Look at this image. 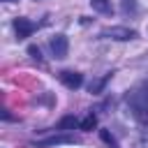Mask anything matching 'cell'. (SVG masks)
<instances>
[{
	"instance_id": "cell-15",
	"label": "cell",
	"mask_w": 148,
	"mask_h": 148,
	"mask_svg": "<svg viewBox=\"0 0 148 148\" xmlns=\"http://www.w3.org/2000/svg\"><path fill=\"white\" fill-rule=\"evenodd\" d=\"M2 2H18V0H2Z\"/></svg>"
},
{
	"instance_id": "cell-10",
	"label": "cell",
	"mask_w": 148,
	"mask_h": 148,
	"mask_svg": "<svg viewBox=\"0 0 148 148\" xmlns=\"http://www.w3.org/2000/svg\"><path fill=\"white\" fill-rule=\"evenodd\" d=\"M99 136H102V141H104L109 148H118V141L113 139V134H111L109 130H99Z\"/></svg>"
},
{
	"instance_id": "cell-1",
	"label": "cell",
	"mask_w": 148,
	"mask_h": 148,
	"mask_svg": "<svg viewBox=\"0 0 148 148\" xmlns=\"http://www.w3.org/2000/svg\"><path fill=\"white\" fill-rule=\"evenodd\" d=\"M130 104L134 109V113L139 118H146L148 116V81H143L132 95H130Z\"/></svg>"
},
{
	"instance_id": "cell-13",
	"label": "cell",
	"mask_w": 148,
	"mask_h": 148,
	"mask_svg": "<svg viewBox=\"0 0 148 148\" xmlns=\"http://www.w3.org/2000/svg\"><path fill=\"white\" fill-rule=\"evenodd\" d=\"M28 53H30L35 60H39V62H42V53H39V49H37V46H30V49H28Z\"/></svg>"
},
{
	"instance_id": "cell-2",
	"label": "cell",
	"mask_w": 148,
	"mask_h": 148,
	"mask_svg": "<svg viewBox=\"0 0 148 148\" xmlns=\"http://www.w3.org/2000/svg\"><path fill=\"white\" fill-rule=\"evenodd\" d=\"M102 37H106V39H116V42H130V39L136 37V30L125 28V25H113V28L102 30Z\"/></svg>"
},
{
	"instance_id": "cell-12",
	"label": "cell",
	"mask_w": 148,
	"mask_h": 148,
	"mask_svg": "<svg viewBox=\"0 0 148 148\" xmlns=\"http://www.w3.org/2000/svg\"><path fill=\"white\" fill-rule=\"evenodd\" d=\"M123 12L125 14H134L136 12V0H123Z\"/></svg>"
},
{
	"instance_id": "cell-9",
	"label": "cell",
	"mask_w": 148,
	"mask_h": 148,
	"mask_svg": "<svg viewBox=\"0 0 148 148\" xmlns=\"http://www.w3.org/2000/svg\"><path fill=\"white\" fill-rule=\"evenodd\" d=\"M90 5H92V9H97L102 14H109L111 12V0H90Z\"/></svg>"
},
{
	"instance_id": "cell-5",
	"label": "cell",
	"mask_w": 148,
	"mask_h": 148,
	"mask_svg": "<svg viewBox=\"0 0 148 148\" xmlns=\"http://www.w3.org/2000/svg\"><path fill=\"white\" fill-rule=\"evenodd\" d=\"M35 28H37V25H35L32 21H28V18H21V16L14 18V30H16V37H18V39L30 37V35L35 32Z\"/></svg>"
},
{
	"instance_id": "cell-6",
	"label": "cell",
	"mask_w": 148,
	"mask_h": 148,
	"mask_svg": "<svg viewBox=\"0 0 148 148\" xmlns=\"http://www.w3.org/2000/svg\"><path fill=\"white\" fill-rule=\"evenodd\" d=\"M60 81H62L69 90H76V88H81L83 76H81L79 72H69V69H65V72H60Z\"/></svg>"
},
{
	"instance_id": "cell-3",
	"label": "cell",
	"mask_w": 148,
	"mask_h": 148,
	"mask_svg": "<svg viewBox=\"0 0 148 148\" xmlns=\"http://www.w3.org/2000/svg\"><path fill=\"white\" fill-rule=\"evenodd\" d=\"M49 46H51V53H53L56 58H67V51H69V39H67V35L58 32L56 37H51Z\"/></svg>"
},
{
	"instance_id": "cell-8",
	"label": "cell",
	"mask_w": 148,
	"mask_h": 148,
	"mask_svg": "<svg viewBox=\"0 0 148 148\" xmlns=\"http://www.w3.org/2000/svg\"><path fill=\"white\" fill-rule=\"evenodd\" d=\"M76 125H79V120H76L74 116H65V118L58 123V127H56V130H74Z\"/></svg>"
},
{
	"instance_id": "cell-11",
	"label": "cell",
	"mask_w": 148,
	"mask_h": 148,
	"mask_svg": "<svg viewBox=\"0 0 148 148\" xmlns=\"http://www.w3.org/2000/svg\"><path fill=\"white\" fill-rule=\"evenodd\" d=\"M109 76H111V74H106L104 79H99V81H95V83H90V92H99V90L104 88V83L109 81Z\"/></svg>"
},
{
	"instance_id": "cell-14",
	"label": "cell",
	"mask_w": 148,
	"mask_h": 148,
	"mask_svg": "<svg viewBox=\"0 0 148 148\" xmlns=\"http://www.w3.org/2000/svg\"><path fill=\"white\" fill-rule=\"evenodd\" d=\"M2 118H5V120H14V118H12V116H9V111H7V109H5V111H2Z\"/></svg>"
},
{
	"instance_id": "cell-4",
	"label": "cell",
	"mask_w": 148,
	"mask_h": 148,
	"mask_svg": "<svg viewBox=\"0 0 148 148\" xmlns=\"http://www.w3.org/2000/svg\"><path fill=\"white\" fill-rule=\"evenodd\" d=\"M67 143H76V139L69 136V134H56V136H49V139L35 141L37 148H53V146H67Z\"/></svg>"
},
{
	"instance_id": "cell-7",
	"label": "cell",
	"mask_w": 148,
	"mask_h": 148,
	"mask_svg": "<svg viewBox=\"0 0 148 148\" xmlns=\"http://www.w3.org/2000/svg\"><path fill=\"white\" fill-rule=\"evenodd\" d=\"M95 125H97V118H95L92 113H88V116H86L83 120H79V127H81L83 132H90V130H92Z\"/></svg>"
}]
</instances>
